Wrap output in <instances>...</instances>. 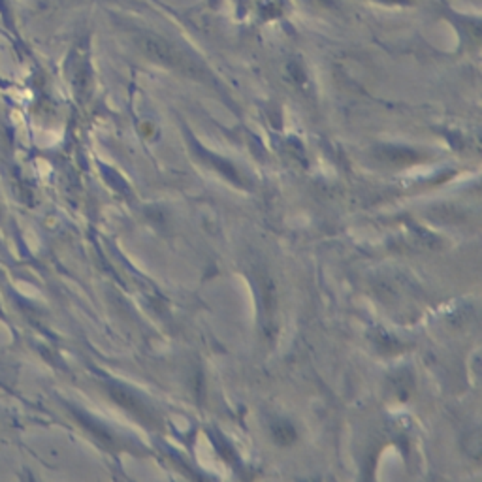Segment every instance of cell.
Listing matches in <instances>:
<instances>
[{
    "label": "cell",
    "instance_id": "6da1fadb",
    "mask_svg": "<svg viewBox=\"0 0 482 482\" xmlns=\"http://www.w3.org/2000/svg\"><path fill=\"white\" fill-rule=\"evenodd\" d=\"M139 49H141L149 59L159 60L162 65L172 66V68L181 70V72H187V74L194 72L193 63H191L176 45L164 42L162 38L145 34V36L139 38Z\"/></svg>",
    "mask_w": 482,
    "mask_h": 482
}]
</instances>
